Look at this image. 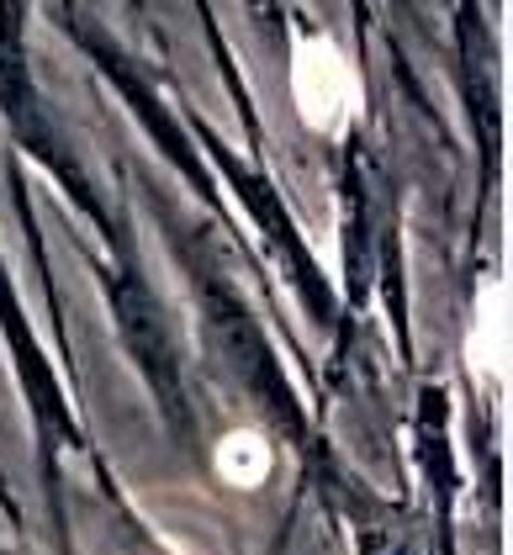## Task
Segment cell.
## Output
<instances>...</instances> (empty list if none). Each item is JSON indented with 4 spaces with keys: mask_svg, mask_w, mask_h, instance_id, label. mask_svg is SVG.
<instances>
[{
    "mask_svg": "<svg viewBox=\"0 0 513 555\" xmlns=\"http://www.w3.org/2000/svg\"><path fill=\"white\" fill-rule=\"evenodd\" d=\"M286 86H292V106H297L302 128L318 132V138L349 132L355 117H360V106H365L360 69H355V59L334 38H297Z\"/></svg>",
    "mask_w": 513,
    "mask_h": 555,
    "instance_id": "obj_1",
    "label": "cell"
},
{
    "mask_svg": "<svg viewBox=\"0 0 513 555\" xmlns=\"http://www.w3.org/2000/svg\"><path fill=\"white\" fill-rule=\"evenodd\" d=\"M466 365L476 386H492L503 376V286L498 281H487L476 292V312L466 328Z\"/></svg>",
    "mask_w": 513,
    "mask_h": 555,
    "instance_id": "obj_2",
    "label": "cell"
},
{
    "mask_svg": "<svg viewBox=\"0 0 513 555\" xmlns=\"http://www.w3.org/2000/svg\"><path fill=\"white\" fill-rule=\"evenodd\" d=\"M217 476L228 481V487H259L270 470H275V450H270V439L259 434V428H233V434H222L217 439Z\"/></svg>",
    "mask_w": 513,
    "mask_h": 555,
    "instance_id": "obj_3",
    "label": "cell"
}]
</instances>
